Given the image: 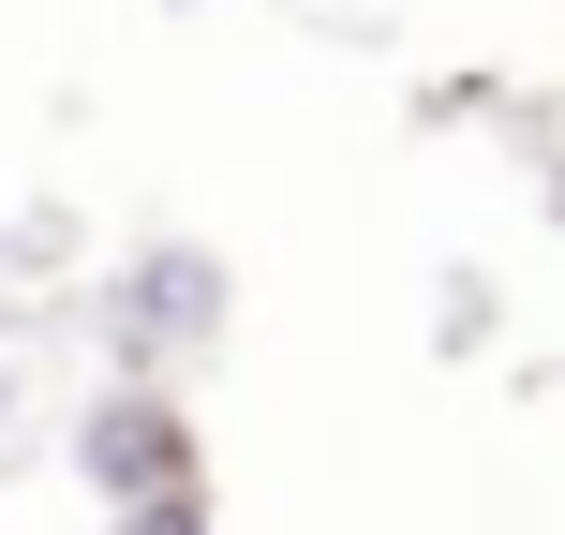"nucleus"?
Returning <instances> with one entry per match:
<instances>
[{"label": "nucleus", "mask_w": 565, "mask_h": 535, "mask_svg": "<svg viewBox=\"0 0 565 535\" xmlns=\"http://www.w3.org/2000/svg\"><path fill=\"white\" fill-rule=\"evenodd\" d=\"M0 417H15V372H0Z\"/></svg>", "instance_id": "4"}, {"label": "nucleus", "mask_w": 565, "mask_h": 535, "mask_svg": "<svg viewBox=\"0 0 565 535\" xmlns=\"http://www.w3.org/2000/svg\"><path fill=\"white\" fill-rule=\"evenodd\" d=\"M224 312H238V282L209 238H135V254L105 268V342L119 357H194V342H224Z\"/></svg>", "instance_id": "1"}, {"label": "nucleus", "mask_w": 565, "mask_h": 535, "mask_svg": "<svg viewBox=\"0 0 565 535\" xmlns=\"http://www.w3.org/2000/svg\"><path fill=\"white\" fill-rule=\"evenodd\" d=\"M75 477H89V506H149V491H194V417H179L164 387H105L75 417Z\"/></svg>", "instance_id": "2"}, {"label": "nucleus", "mask_w": 565, "mask_h": 535, "mask_svg": "<svg viewBox=\"0 0 565 535\" xmlns=\"http://www.w3.org/2000/svg\"><path fill=\"white\" fill-rule=\"evenodd\" d=\"M105 535H209V477L194 491H149V506H105Z\"/></svg>", "instance_id": "3"}]
</instances>
